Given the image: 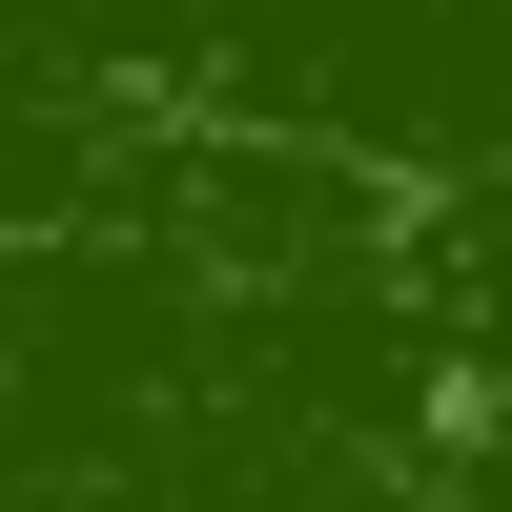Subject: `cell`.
<instances>
[]
</instances>
